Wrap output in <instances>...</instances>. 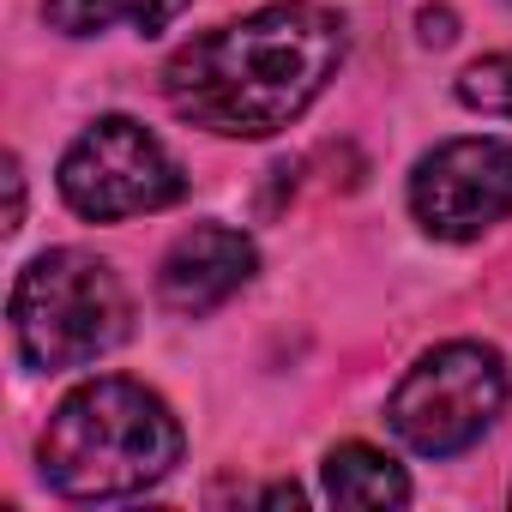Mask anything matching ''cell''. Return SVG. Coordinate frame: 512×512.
<instances>
[{
    "label": "cell",
    "mask_w": 512,
    "mask_h": 512,
    "mask_svg": "<svg viewBox=\"0 0 512 512\" xmlns=\"http://www.w3.org/2000/svg\"><path fill=\"white\" fill-rule=\"evenodd\" d=\"M344 55L350 31L332 7L278 0L175 49L163 67V97L187 127L217 139H272L308 115Z\"/></svg>",
    "instance_id": "obj_1"
},
{
    "label": "cell",
    "mask_w": 512,
    "mask_h": 512,
    "mask_svg": "<svg viewBox=\"0 0 512 512\" xmlns=\"http://www.w3.org/2000/svg\"><path fill=\"white\" fill-rule=\"evenodd\" d=\"M181 464V422L145 380L97 374L67 392L37 440V470L67 500H127Z\"/></svg>",
    "instance_id": "obj_2"
},
{
    "label": "cell",
    "mask_w": 512,
    "mask_h": 512,
    "mask_svg": "<svg viewBox=\"0 0 512 512\" xmlns=\"http://www.w3.org/2000/svg\"><path fill=\"white\" fill-rule=\"evenodd\" d=\"M7 320H13V350L31 374H67L127 344L133 296L109 260L85 247H49L19 272Z\"/></svg>",
    "instance_id": "obj_3"
},
{
    "label": "cell",
    "mask_w": 512,
    "mask_h": 512,
    "mask_svg": "<svg viewBox=\"0 0 512 512\" xmlns=\"http://www.w3.org/2000/svg\"><path fill=\"white\" fill-rule=\"evenodd\" d=\"M506 398H512L506 356L494 344L452 338V344H434L410 362V374L386 398V422L410 452L458 458L500 422Z\"/></svg>",
    "instance_id": "obj_4"
},
{
    "label": "cell",
    "mask_w": 512,
    "mask_h": 512,
    "mask_svg": "<svg viewBox=\"0 0 512 512\" xmlns=\"http://www.w3.org/2000/svg\"><path fill=\"white\" fill-rule=\"evenodd\" d=\"M187 193L175 151L133 115H97L61 157V199L85 223L163 211Z\"/></svg>",
    "instance_id": "obj_5"
},
{
    "label": "cell",
    "mask_w": 512,
    "mask_h": 512,
    "mask_svg": "<svg viewBox=\"0 0 512 512\" xmlns=\"http://www.w3.org/2000/svg\"><path fill=\"white\" fill-rule=\"evenodd\" d=\"M410 217L434 241H476L512 217V145L506 139H440L410 169Z\"/></svg>",
    "instance_id": "obj_6"
},
{
    "label": "cell",
    "mask_w": 512,
    "mask_h": 512,
    "mask_svg": "<svg viewBox=\"0 0 512 512\" xmlns=\"http://www.w3.org/2000/svg\"><path fill=\"white\" fill-rule=\"evenodd\" d=\"M260 272V247L229 223H193L187 235L169 241L163 266H157V302L175 320H205L229 296H241Z\"/></svg>",
    "instance_id": "obj_7"
},
{
    "label": "cell",
    "mask_w": 512,
    "mask_h": 512,
    "mask_svg": "<svg viewBox=\"0 0 512 512\" xmlns=\"http://www.w3.org/2000/svg\"><path fill=\"white\" fill-rule=\"evenodd\" d=\"M320 482H326L332 506H404L410 500V476L398 470V458H386L368 440L332 446L320 464Z\"/></svg>",
    "instance_id": "obj_8"
},
{
    "label": "cell",
    "mask_w": 512,
    "mask_h": 512,
    "mask_svg": "<svg viewBox=\"0 0 512 512\" xmlns=\"http://www.w3.org/2000/svg\"><path fill=\"white\" fill-rule=\"evenodd\" d=\"M193 0H43V19L61 31V37H103L115 25L151 37L163 25H175Z\"/></svg>",
    "instance_id": "obj_9"
},
{
    "label": "cell",
    "mask_w": 512,
    "mask_h": 512,
    "mask_svg": "<svg viewBox=\"0 0 512 512\" xmlns=\"http://www.w3.org/2000/svg\"><path fill=\"white\" fill-rule=\"evenodd\" d=\"M458 103L476 109V115H500V121H512V49L470 61V67L458 73Z\"/></svg>",
    "instance_id": "obj_10"
},
{
    "label": "cell",
    "mask_w": 512,
    "mask_h": 512,
    "mask_svg": "<svg viewBox=\"0 0 512 512\" xmlns=\"http://www.w3.org/2000/svg\"><path fill=\"white\" fill-rule=\"evenodd\" d=\"M25 223V169H19V157H7V229H19Z\"/></svg>",
    "instance_id": "obj_11"
},
{
    "label": "cell",
    "mask_w": 512,
    "mask_h": 512,
    "mask_svg": "<svg viewBox=\"0 0 512 512\" xmlns=\"http://www.w3.org/2000/svg\"><path fill=\"white\" fill-rule=\"evenodd\" d=\"M458 31H452V13L446 7H422V43H434V49H446Z\"/></svg>",
    "instance_id": "obj_12"
},
{
    "label": "cell",
    "mask_w": 512,
    "mask_h": 512,
    "mask_svg": "<svg viewBox=\"0 0 512 512\" xmlns=\"http://www.w3.org/2000/svg\"><path fill=\"white\" fill-rule=\"evenodd\" d=\"M506 7H512V0H506Z\"/></svg>",
    "instance_id": "obj_13"
}]
</instances>
